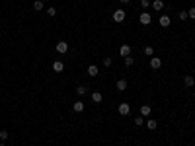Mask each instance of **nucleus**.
I'll return each mask as SVG.
<instances>
[{"label":"nucleus","mask_w":195,"mask_h":146,"mask_svg":"<svg viewBox=\"0 0 195 146\" xmlns=\"http://www.w3.org/2000/svg\"><path fill=\"white\" fill-rule=\"evenodd\" d=\"M92 99L96 101V103H102V101H103V95L100 94V92H94V94H92Z\"/></svg>","instance_id":"ddd939ff"},{"label":"nucleus","mask_w":195,"mask_h":146,"mask_svg":"<svg viewBox=\"0 0 195 146\" xmlns=\"http://www.w3.org/2000/svg\"><path fill=\"white\" fill-rule=\"evenodd\" d=\"M43 2H47V0H43Z\"/></svg>","instance_id":"c756f323"},{"label":"nucleus","mask_w":195,"mask_h":146,"mask_svg":"<svg viewBox=\"0 0 195 146\" xmlns=\"http://www.w3.org/2000/svg\"><path fill=\"white\" fill-rule=\"evenodd\" d=\"M133 62H135V59H131V55H129V57H125V66H131Z\"/></svg>","instance_id":"412c9836"},{"label":"nucleus","mask_w":195,"mask_h":146,"mask_svg":"<svg viewBox=\"0 0 195 146\" xmlns=\"http://www.w3.org/2000/svg\"><path fill=\"white\" fill-rule=\"evenodd\" d=\"M170 22H172V20L168 18V16H160V25H162V27H168Z\"/></svg>","instance_id":"f8f14e48"},{"label":"nucleus","mask_w":195,"mask_h":146,"mask_svg":"<svg viewBox=\"0 0 195 146\" xmlns=\"http://www.w3.org/2000/svg\"><path fill=\"white\" fill-rule=\"evenodd\" d=\"M76 94L84 95V94H86V86H78V88H76Z\"/></svg>","instance_id":"aec40b11"},{"label":"nucleus","mask_w":195,"mask_h":146,"mask_svg":"<svg viewBox=\"0 0 195 146\" xmlns=\"http://www.w3.org/2000/svg\"><path fill=\"white\" fill-rule=\"evenodd\" d=\"M146 127H148L150 131H154V129L158 127V121H154V119H150V121H146Z\"/></svg>","instance_id":"dca6fc26"},{"label":"nucleus","mask_w":195,"mask_h":146,"mask_svg":"<svg viewBox=\"0 0 195 146\" xmlns=\"http://www.w3.org/2000/svg\"><path fill=\"white\" fill-rule=\"evenodd\" d=\"M189 16H187V12H180V20H187Z\"/></svg>","instance_id":"bb28decb"},{"label":"nucleus","mask_w":195,"mask_h":146,"mask_svg":"<svg viewBox=\"0 0 195 146\" xmlns=\"http://www.w3.org/2000/svg\"><path fill=\"white\" fill-rule=\"evenodd\" d=\"M123 20H125V12H123V10H115V12H113V22L121 24Z\"/></svg>","instance_id":"7ed1b4c3"},{"label":"nucleus","mask_w":195,"mask_h":146,"mask_svg":"<svg viewBox=\"0 0 195 146\" xmlns=\"http://www.w3.org/2000/svg\"><path fill=\"white\" fill-rule=\"evenodd\" d=\"M144 55H146V57H152V55H154V49L150 47V45H146V47H144Z\"/></svg>","instance_id":"f3484780"},{"label":"nucleus","mask_w":195,"mask_h":146,"mask_svg":"<svg viewBox=\"0 0 195 146\" xmlns=\"http://www.w3.org/2000/svg\"><path fill=\"white\" fill-rule=\"evenodd\" d=\"M119 55H121L123 59H125V57H129V55H131V47H129V45H121V49H119Z\"/></svg>","instance_id":"423d86ee"},{"label":"nucleus","mask_w":195,"mask_h":146,"mask_svg":"<svg viewBox=\"0 0 195 146\" xmlns=\"http://www.w3.org/2000/svg\"><path fill=\"white\" fill-rule=\"evenodd\" d=\"M127 86H129V84H127V80H125V78L117 80V90H119V92H125V90H127Z\"/></svg>","instance_id":"1a4fd4ad"},{"label":"nucleus","mask_w":195,"mask_h":146,"mask_svg":"<svg viewBox=\"0 0 195 146\" xmlns=\"http://www.w3.org/2000/svg\"><path fill=\"white\" fill-rule=\"evenodd\" d=\"M150 113H152V107L150 105H140V115L143 117H148Z\"/></svg>","instance_id":"6e6552de"},{"label":"nucleus","mask_w":195,"mask_h":146,"mask_svg":"<svg viewBox=\"0 0 195 146\" xmlns=\"http://www.w3.org/2000/svg\"><path fill=\"white\" fill-rule=\"evenodd\" d=\"M103 64H106V66H111V59L106 57V59H103Z\"/></svg>","instance_id":"a878e982"},{"label":"nucleus","mask_w":195,"mask_h":146,"mask_svg":"<svg viewBox=\"0 0 195 146\" xmlns=\"http://www.w3.org/2000/svg\"><path fill=\"white\" fill-rule=\"evenodd\" d=\"M139 22H140V24H143V25H148L150 22H152V16H150L148 12H143V14L139 16Z\"/></svg>","instance_id":"f257e3e1"},{"label":"nucleus","mask_w":195,"mask_h":146,"mask_svg":"<svg viewBox=\"0 0 195 146\" xmlns=\"http://www.w3.org/2000/svg\"><path fill=\"white\" fill-rule=\"evenodd\" d=\"M72 109H74L76 113H82L84 111V101H74V103H72Z\"/></svg>","instance_id":"9d476101"},{"label":"nucleus","mask_w":195,"mask_h":146,"mask_svg":"<svg viewBox=\"0 0 195 146\" xmlns=\"http://www.w3.org/2000/svg\"><path fill=\"white\" fill-rule=\"evenodd\" d=\"M183 84H186V86H193L195 78H193V76H186V78H183Z\"/></svg>","instance_id":"2eb2a0df"},{"label":"nucleus","mask_w":195,"mask_h":146,"mask_svg":"<svg viewBox=\"0 0 195 146\" xmlns=\"http://www.w3.org/2000/svg\"><path fill=\"white\" fill-rule=\"evenodd\" d=\"M88 76H98V66L96 64H90L88 66Z\"/></svg>","instance_id":"4468645a"},{"label":"nucleus","mask_w":195,"mask_h":146,"mask_svg":"<svg viewBox=\"0 0 195 146\" xmlns=\"http://www.w3.org/2000/svg\"><path fill=\"white\" fill-rule=\"evenodd\" d=\"M129 113H131V105L125 103V101H123V103H119V115H123V117H125V115H129Z\"/></svg>","instance_id":"f03ea898"},{"label":"nucleus","mask_w":195,"mask_h":146,"mask_svg":"<svg viewBox=\"0 0 195 146\" xmlns=\"http://www.w3.org/2000/svg\"><path fill=\"white\" fill-rule=\"evenodd\" d=\"M160 66H162V61H160L158 57H152V59H150V68H154V70H158Z\"/></svg>","instance_id":"39448f33"},{"label":"nucleus","mask_w":195,"mask_h":146,"mask_svg":"<svg viewBox=\"0 0 195 146\" xmlns=\"http://www.w3.org/2000/svg\"><path fill=\"white\" fill-rule=\"evenodd\" d=\"M66 51H68V43H66V41H59V43H57V53L65 55Z\"/></svg>","instance_id":"20e7f679"},{"label":"nucleus","mask_w":195,"mask_h":146,"mask_svg":"<svg viewBox=\"0 0 195 146\" xmlns=\"http://www.w3.org/2000/svg\"><path fill=\"white\" fill-rule=\"evenodd\" d=\"M53 70H55V72H63V70H65V64H63L60 61H55V62H53Z\"/></svg>","instance_id":"9b49d317"},{"label":"nucleus","mask_w":195,"mask_h":146,"mask_svg":"<svg viewBox=\"0 0 195 146\" xmlns=\"http://www.w3.org/2000/svg\"><path fill=\"white\" fill-rule=\"evenodd\" d=\"M33 8L37 10V12H39V10H43V0H35V2H33Z\"/></svg>","instance_id":"a211bd4d"},{"label":"nucleus","mask_w":195,"mask_h":146,"mask_svg":"<svg viewBox=\"0 0 195 146\" xmlns=\"http://www.w3.org/2000/svg\"><path fill=\"white\" fill-rule=\"evenodd\" d=\"M187 16H189L191 20H195V8H191V10H187Z\"/></svg>","instance_id":"393cba45"},{"label":"nucleus","mask_w":195,"mask_h":146,"mask_svg":"<svg viewBox=\"0 0 195 146\" xmlns=\"http://www.w3.org/2000/svg\"><path fill=\"white\" fill-rule=\"evenodd\" d=\"M0 138H2V142H4L6 138H8V132H6L4 129H2V131H0Z\"/></svg>","instance_id":"5701e85b"},{"label":"nucleus","mask_w":195,"mask_h":146,"mask_svg":"<svg viewBox=\"0 0 195 146\" xmlns=\"http://www.w3.org/2000/svg\"><path fill=\"white\" fill-rule=\"evenodd\" d=\"M133 121H135V125H139V127H140V125L144 123V117H143V115H139V117H135Z\"/></svg>","instance_id":"6ab92c4d"},{"label":"nucleus","mask_w":195,"mask_h":146,"mask_svg":"<svg viewBox=\"0 0 195 146\" xmlns=\"http://www.w3.org/2000/svg\"><path fill=\"white\" fill-rule=\"evenodd\" d=\"M47 14H49V16L53 18V16H57V10H55V8L51 6V8H47Z\"/></svg>","instance_id":"4be33fe9"},{"label":"nucleus","mask_w":195,"mask_h":146,"mask_svg":"<svg viewBox=\"0 0 195 146\" xmlns=\"http://www.w3.org/2000/svg\"><path fill=\"white\" fill-rule=\"evenodd\" d=\"M121 2H123V4H129V2H131V0H121Z\"/></svg>","instance_id":"cd10ccee"},{"label":"nucleus","mask_w":195,"mask_h":146,"mask_svg":"<svg viewBox=\"0 0 195 146\" xmlns=\"http://www.w3.org/2000/svg\"><path fill=\"white\" fill-rule=\"evenodd\" d=\"M0 146H6V144H4V142H2V144H0Z\"/></svg>","instance_id":"c85d7f7f"},{"label":"nucleus","mask_w":195,"mask_h":146,"mask_svg":"<svg viewBox=\"0 0 195 146\" xmlns=\"http://www.w3.org/2000/svg\"><path fill=\"white\" fill-rule=\"evenodd\" d=\"M140 6H143V8L146 10V8L150 6V0H140Z\"/></svg>","instance_id":"b1692460"},{"label":"nucleus","mask_w":195,"mask_h":146,"mask_svg":"<svg viewBox=\"0 0 195 146\" xmlns=\"http://www.w3.org/2000/svg\"><path fill=\"white\" fill-rule=\"evenodd\" d=\"M150 6H152V8L156 10V12L164 10V2H162V0H152V2H150Z\"/></svg>","instance_id":"0eeeda50"}]
</instances>
